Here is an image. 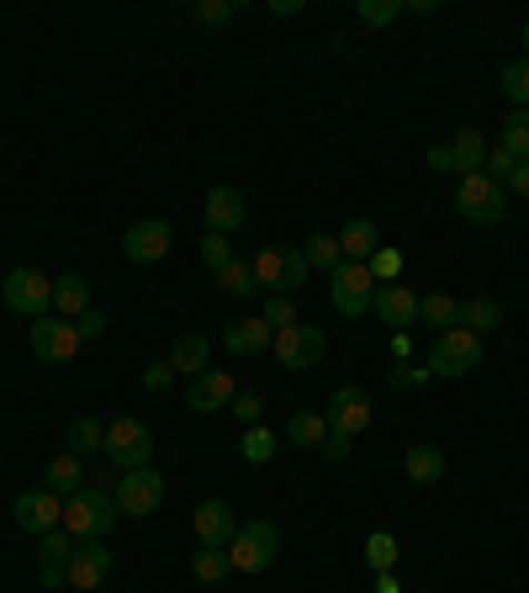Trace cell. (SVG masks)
<instances>
[{"instance_id":"44dd1931","label":"cell","mask_w":529,"mask_h":593,"mask_svg":"<svg viewBox=\"0 0 529 593\" xmlns=\"http://www.w3.org/2000/svg\"><path fill=\"white\" fill-rule=\"evenodd\" d=\"M170 366H176V376L186 382V376H201V372H212V339L201 329H191V334H180L176 345H170V355H164Z\"/></svg>"},{"instance_id":"7c38bea8","label":"cell","mask_w":529,"mask_h":593,"mask_svg":"<svg viewBox=\"0 0 529 593\" xmlns=\"http://www.w3.org/2000/svg\"><path fill=\"white\" fill-rule=\"evenodd\" d=\"M323 418H329L333 435H350V439H355V435H366V429H371V418H376L371 393H366V387H339V393L329 397Z\"/></svg>"},{"instance_id":"f546056e","label":"cell","mask_w":529,"mask_h":593,"mask_svg":"<svg viewBox=\"0 0 529 593\" xmlns=\"http://www.w3.org/2000/svg\"><path fill=\"white\" fill-rule=\"evenodd\" d=\"M276 451H281V439L270 435V429H264V424H249V429H243V439H239V456L249 466H270L276 462Z\"/></svg>"},{"instance_id":"52a82bcc","label":"cell","mask_w":529,"mask_h":593,"mask_svg":"<svg viewBox=\"0 0 529 593\" xmlns=\"http://www.w3.org/2000/svg\"><path fill=\"white\" fill-rule=\"evenodd\" d=\"M0 297H6V308L22 313V318H32V324L53 313V281H48L43 270H32V265L11 270V276H6V286H0Z\"/></svg>"},{"instance_id":"ab89813d","label":"cell","mask_w":529,"mask_h":593,"mask_svg":"<svg viewBox=\"0 0 529 593\" xmlns=\"http://www.w3.org/2000/svg\"><path fill=\"white\" fill-rule=\"evenodd\" d=\"M355 11H360L366 27H392L397 17H402V0H360Z\"/></svg>"},{"instance_id":"f907efd6","label":"cell","mask_w":529,"mask_h":593,"mask_svg":"<svg viewBox=\"0 0 529 593\" xmlns=\"http://www.w3.org/2000/svg\"><path fill=\"white\" fill-rule=\"evenodd\" d=\"M429 170H450V176H456V159H450V144H435V149H429Z\"/></svg>"},{"instance_id":"9c48e42d","label":"cell","mask_w":529,"mask_h":593,"mask_svg":"<svg viewBox=\"0 0 529 593\" xmlns=\"http://www.w3.org/2000/svg\"><path fill=\"white\" fill-rule=\"evenodd\" d=\"M270 350H276V360H281L287 372H312V366L329 355V334L312 329V324H291V329H281L270 339Z\"/></svg>"},{"instance_id":"d6986e66","label":"cell","mask_w":529,"mask_h":593,"mask_svg":"<svg viewBox=\"0 0 529 593\" xmlns=\"http://www.w3.org/2000/svg\"><path fill=\"white\" fill-rule=\"evenodd\" d=\"M191 530H197L201 546H218L228 551V541L239 535V520H233V508L222 504V498H201L197 514H191Z\"/></svg>"},{"instance_id":"c3c4849f","label":"cell","mask_w":529,"mask_h":593,"mask_svg":"<svg viewBox=\"0 0 529 593\" xmlns=\"http://www.w3.org/2000/svg\"><path fill=\"white\" fill-rule=\"evenodd\" d=\"M423 382H435L429 366H397L392 372V387H423Z\"/></svg>"},{"instance_id":"11a10c76","label":"cell","mask_w":529,"mask_h":593,"mask_svg":"<svg viewBox=\"0 0 529 593\" xmlns=\"http://www.w3.org/2000/svg\"><path fill=\"white\" fill-rule=\"evenodd\" d=\"M402 11H419V17H429V11H440V0H408Z\"/></svg>"},{"instance_id":"484cf974","label":"cell","mask_w":529,"mask_h":593,"mask_svg":"<svg viewBox=\"0 0 529 593\" xmlns=\"http://www.w3.org/2000/svg\"><path fill=\"white\" fill-rule=\"evenodd\" d=\"M450 159H456V176H482L487 165V138L477 128H461L450 138Z\"/></svg>"},{"instance_id":"603a6c76","label":"cell","mask_w":529,"mask_h":593,"mask_svg":"<svg viewBox=\"0 0 529 593\" xmlns=\"http://www.w3.org/2000/svg\"><path fill=\"white\" fill-rule=\"evenodd\" d=\"M456 324L471 329L477 339H487L492 329H503V303H498V297H466L461 313H456Z\"/></svg>"},{"instance_id":"9a60e30c","label":"cell","mask_w":529,"mask_h":593,"mask_svg":"<svg viewBox=\"0 0 529 593\" xmlns=\"http://www.w3.org/2000/svg\"><path fill=\"white\" fill-rule=\"evenodd\" d=\"M243 218H249V201H243L239 186H212L207 201H201V223H207V234H239Z\"/></svg>"},{"instance_id":"f6af8a7d","label":"cell","mask_w":529,"mask_h":593,"mask_svg":"<svg viewBox=\"0 0 529 593\" xmlns=\"http://www.w3.org/2000/svg\"><path fill=\"white\" fill-rule=\"evenodd\" d=\"M233 0H201L197 6V22H207V27H222V22H233Z\"/></svg>"},{"instance_id":"bcb514c9","label":"cell","mask_w":529,"mask_h":593,"mask_svg":"<svg viewBox=\"0 0 529 593\" xmlns=\"http://www.w3.org/2000/svg\"><path fill=\"white\" fill-rule=\"evenodd\" d=\"M176 382H180V376H176V366H170V360H154V366L143 372V387H149V393H170Z\"/></svg>"},{"instance_id":"7a4b0ae2","label":"cell","mask_w":529,"mask_h":593,"mask_svg":"<svg viewBox=\"0 0 529 593\" xmlns=\"http://www.w3.org/2000/svg\"><path fill=\"white\" fill-rule=\"evenodd\" d=\"M249 270H254L260 291L291 297V291H302V281H308V255H302V249H291V244H264V249H254Z\"/></svg>"},{"instance_id":"74e56055","label":"cell","mask_w":529,"mask_h":593,"mask_svg":"<svg viewBox=\"0 0 529 593\" xmlns=\"http://www.w3.org/2000/svg\"><path fill=\"white\" fill-rule=\"evenodd\" d=\"M366 270H371V281L376 286H397V276H402V249H376L371 260H366Z\"/></svg>"},{"instance_id":"d6a6232c","label":"cell","mask_w":529,"mask_h":593,"mask_svg":"<svg viewBox=\"0 0 529 593\" xmlns=\"http://www.w3.org/2000/svg\"><path fill=\"white\" fill-rule=\"evenodd\" d=\"M69 451H74V456L107 451V418H74V424H69Z\"/></svg>"},{"instance_id":"8d00e7d4","label":"cell","mask_w":529,"mask_h":593,"mask_svg":"<svg viewBox=\"0 0 529 593\" xmlns=\"http://www.w3.org/2000/svg\"><path fill=\"white\" fill-rule=\"evenodd\" d=\"M366 562H371V572H392L397 567V535H392V530L366 535Z\"/></svg>"},{"instance_id":"f1b7e54d","label":"cell","mask_w":529,"mask_h":593,"mask_svg":"<svg viewBox=\"0 0 529 593\" xmlns=\"http://www.w3.org/2000/svg\"><path fill=\"white\" fill-rule=\"evenodd\" d=\"M456 313H461V303L450 297V291H423L419 297V318L429 324V329H456Z\"/></svg>"},{"instance_id":"836d02e7","label":"cell","mask_w":529,"mask_h":593,"mask_svg":"<svg viewBox=\"0 0 529 593\" xmlns=\"http://www.w3.org/2000/svg\"><path fill=\"white\" fill-rule=\"evenodd\" d=\"M503 155H513L519 165H529V111L525 107H513L508 111V122H503V144H498Z\"/></svg>"},{"instance_id":"3957f363","label":"cell","mask_w":529,"mask_h":593,"mask_svg":"<svg viewBox=\"0 0 529 593\" xmlns=\"http://www.w3.org/2000/svg\"><path fill=\"white\" fill-rule=\"evenodd\" d=\"M456 213L477 228H498L508 218V191L487 176H461L456 180Z\"/></svg>"},{"instance_id":"ac0fdd59","label":"cell","mask_w":529,"mask_h":593,"mask_svg":"<svg viewBox=\"0 0 529 593\" xmlns=\"http://www.w3.org/2000/svg\"><path fill=\"white\" fill-rule=\"evenodd\" d=\"M233 397H239V382H233L228 372H218V366L186 382V403H191V414H218V408H228Z\"/></svg>"},{"instance_id":"4fadbf2b","label":"cell","mask_w":529,"mask_h":593,"mask_svg":"<svg viewBox=\"0 0 529 593\" xmlns=\"http://www.w3.org/2000/svg\"><path fill=\"white\" fill-rule=\"evenodd\" d=\"M170 244H176L170 218H138L128 234H122V249H128L132 265H159L164 255H170Z\"/></svg>"},{"instance_id":"8992f818","label":"cell","mask_w":529,"mask_h":593,"mask_svg":"<svg viewBox=\"0 0 529 593\" xmlns=\"http://www.w3.org/2000/svg\"><path fill=\"white\" fill-rule=\"evenodd\" d=\"M107 456L117 472H138L154 462V435L143 418H111L107 424Z\"/></svg>"},{"instance_id":"2e32d148","label":"cell","mask_w":529,"mask_h":593,"mask_svg":"<svg viewBox=\"0 0 529 593\" xmlns=\"http://www.w3.org/2000/svg\"><path fill=\"white\" fill-rule=\"evenodd\" d=\"M74 546H80V541H74L64 525L38 535V583H43V589H64L69 583V556H74Z\"/></svg>"},{"instance_id":"b9f144b4","label":"cell","mask_w":529,"mask_h":593,"mask_svg":"<svg viewBox=\"0 0 529 593\" xmlns=\"http://www.w3.org/2000/svg\"><path fill=\"white\" fill-rule=\"evenodd\" d=\"M260 318H264V324H270L276 334H281V329H291V324H297V303H291V297H270Z\"/></svg>"},{"instance_id":"681fc988","label":"cell","mask_w":529,"mask_h":593,"mask_svg":"<svg viewBox=\"0 0 529 593\" xmlns=\"http://www.w3.org/2000/svg\"><path fill=\"white\" fill-rule=\"evenodd\" d=\"M318 451H323V462H345V456H350V435H333L329 429V439H323Z\"/></svg>"},{"instance_id":"5bb4252c","label":"cell","mask_w":529,"mask_h":593,"mask_svg":"<svg viewBox=\"0 0 529 593\" xmlns=\"http://www.w3.org/2000/svg\"><path fill=\"white\" fill-rule=\"evenodd\" d=\"M11 520H17L27 535H48V530L64 525V498L48 493V487H32V493H22V498L11 504Z\"/></svg>"},{"instance_id":"5b68a950","label":"cell","mask_w":529,"mask_h":593,"mask_svg":"<svg viewBox=\"0 0 529 593\" xmlns=\"http://www.w3.org/2000/svg\"><path fill=\"white\" fill-rule=\"evenodd\" d=\"M276 556H281V535H276L270 520H249V525H239V535L228 541L233 572H264Z\"/></svg>"},{"instance_id":"816d5d0a","label":"cell","mask_w":529,"mask_h":593,"mask_svg":"<svg viewBox=\"0 0 529 593\" xmlns=\"http://www.w3.org/2000/svg\"><path fill=\"white\" fill-rule=\"evenodd\" d=\"M503 191H519V197H529V165H519L513 176H508V186Z\"/></svg>"},{"instance_id":"277c9868","label":"cell","mask_w":529,"mask_h":593,"mask_svg":"<svg viewBox=\"0 0 529 593\" xmlns=\"http://www.w3.org/2000/svg\"><path fill=\"white\" fill-rule=\"evenodd\" d=\"M429 376H445V382H456V376H471L477 366H482V339L471 329H445L440 339H435V350H429Z\"/></svg>"},{"instance_id":"7bdbcfd3","label":"cell","mask_w":529,"mask_h":593,"mask_svg":"<svg viewBox=\"0 0 529 593\" xmlns=\"http://www.w3.org/2000/svg\"><path fill=\"white\" fill-rule=\"evenodd\" d=\"M228 408H233V418H239L243 429H249V424H260V418H264V397L260 393H239L233 403H228Z\"/></svg>"},{"instance_id":"f35d334b","label":"cell","mask_w":529,"mask_h":593,"mask_svg":"<svg viewBox=\"0 0 529 593\" xmlns=\"http://www.w3.org/2000/svg\"><path fill=\"white\" fill-rule=\"evenodd\" d=\"M503 90L513 107L529 111V59H513V65H503Z\"/></svg>"},{"instance_id":"7dc6e473","label":"cell","mask_w":529,"mask_h":593,"mask_svg":"<svg viewBox=\"0 0 529 593\" xmlns=\"http://www.w3.org/2000/svg\"><path fill=\"white\" fill-rule=\"evenodd\" d=\"M74 329H80V339H101V334H107V313H101V308L80 313V318H74Z\"/></svg>"},{"instance_id":"30bf717a","label":"cell","mask_w":529,"mask_h":593,"mask_svg":"<svg viewBox=\"0 0 529 593\" xmlns=\"http://www.w3.org/2000/svg\"><path fill=\"white\" fill-rule=\"evenodd\" d=\"M27 339H32V355H38V360H48V366H64V360H74V355H80V345H86V339H80V329H74V318H59V313L38 318Z\"/></svg>"},{"instance_id":"cb8c5ba5","label":"cell","mask_w":529,"mask_h":593,"mask_svg":"<svg viewBox=\"0 0 529 593\" xmlns=\"http://www.w3.org/2000/svg\"><path fill=\"white\" fill-rule=\"evenodd\" d=\"M381 249V234H376V223L371 218H350L345 223V234H339V255L355 265H366Z\"/></svg>"},{"instance_id":"60d3db41","label":"cell","mask_w":529,"mask_h":593,"mask_svg":"<svg viewBox=\"0 0 529 593\" xmlns=\"http://www.w3.org/2000/svg\"><path fill=\"white\" fill-rule=\"evenodd\" d=\"M197 255H201V265H207L212 276H218L222 265L233 260V249H228V239H222V234H207V239H201V249H197Z\"/></svg>"},{"instance_id":"e575fe53","label":"cell","mask_w":529,"mask_h":593,"mask_svg":"<svg viewBox=\"0 0 529 593\" xmlns=\"http://www.w3.org/2000/svg\"><path fill=\"white\" fill-rule=\"evenodd\" d=\"M233 572V562H228V551H218V546H201L197 556H191V577L197 583H222Z\"/></svg>"},{"instance_id":"d590c367","label":"cell","mask_w":529,"mask_h":593,"mask_svg":"<svg viewBox=\"0 0 529 593\" xmlns=\"http://www.w3.org/2000/svg\"><path fill=\"white\" fill-rule=\"evenodd\" d=\"M302 255H308V270H333V265L345 260V255H339V234H312V239L302 244Z\"/></svg>"},{"instance_id":"6da1fadb","label":"cell","mask_w":529,"mask_h":593,"mask_svg":"<svg viewBox=\"0 0 529 593\" xmlns=\"http://www.w3.org/2000/svg\"><path fill=\"white\" fill-rule=\"evenodd\" d=\"M117 520H122V508H117V483L107 472H96V483H86L74 498H64V530L74 541H107Z\"/></svg>"},{"instance_id":"ee69618b","label":"cell","mask_w":529,"mask_h":593,"mask_svg":"<svg viewBox=\"0 0 529 593\" xmlns=\"http://www.w3.org/2000/svg\"><path fill=\"white\" fill-rule=\"evenodd\" d=\"M519 170V159L503 155V149H487V165H482V176L487 180H498V186H508V176Z\"/></svg>"},{"instance_id":"f5cc1de1","label":"cell","mask_w":529,"mask_h":593,"mask_svg":"<svg viewBox=\"0 0 529 593\" xmlns=\"http://www.w3.org/2000/svg\"><path fill=\"white\" fill-rule=\"evenodd\" d=\"M302 11V0H270V17H297Z\"/></svg>"},{"instance_id":"8fae6325","label":"cell","mask_w":529,"mask_h":593,"mask_svg":"<svg viewBox=\"0 0 529 593\" xmlns=\"http://www.w3.org/2000/svg\"><path fill=\"white\" fill-rule=\"evenodd\" d=\"M117 508L132 514V520H149L164 508V477L154 466H138V472H122L117 477Z\"/></svg>"},{"instance_id":"db71d44e","label":"cell","mask_w":529,"mask_h":593,"mask_svg":"<svg viewBox=\"0 0 529 593\" xmlns=\"http://www.w3.org/2000/svg\"><path fill=\"white\" fill-rule=\"evenodd\" d=\"M376 593H402V589H397L392 572H376Z\"/></svg>"},{"instance_id":"7402d4cb","label":"cell","mask_w":529,"mask_h":593,"mask_svg":"<svg viewBox=\"0 0 529 593\" xmlns=\"http://www.w3.org/2000/svg\"><path fill=\"white\" fill-rule=\"evenodd\" d=\"M270 339H276V329L264 324V318H233L228 329H222V350L228 355H264L270 350Z\"/></svg>"},{"instance_id":"4dcf8cb0","label":"cell","mask_w":529,"mask_h":593,"mask_svg":"<svg viewBox=\"0 0 529 593\" xmlns=\"http://www.w3.org/2000/svg\"><path fill=\"white\" fill-rule=\"evenodd\" d=\"M218 291L222 297H260V281H254V270H249V260H228L218 270Z\"/></svg>"},{"instance_id":"ffe728a7","label":"cell","mask_w":529,"mask_h":593,"mask_svg":"<svg viewBox=\"0 0 529 593\" xmlns=\"http://www.w3.org/2000/svg\"><path fill=\"white\" fill-rule=\"evenodd\" d=\"M107 577H111V551L101 541H80L74 556H69V589L90 593V589H101Z\"/></svg>"},{"instance_id":"d4e9b609","label":"cell","mask_w":529,"mask_h":593,"mask_svg":"<svg viewBox=\"0 0 529 593\" xmlns=\"http://www.w3.org/2000/svg\"><path fill=\"white\" fill-rule=\"evenodd\" d=\"M43 487H48V493H59V498H74V493L86 487V466H80V456H74V451L53 456L48 472H43Z\"/></svg>"},{"instance_id":"9f6ffc18","label":"cell","mask_w":529,"mask_h":593,"mask_svg":"<svg viewBox=\"0 0 529 593\" xmlns=\"http://www.w3.org/2000/svg\"><path fill=\"white\" fill-rule=\"evenodd\" d=\"M525 59H529V22H525Z\"/></svg>"},{"instance_id":"ba28073f","label":"cell","mask_w":529,"mask_h":593,"mask_svg":"<svg viewBox=\"0 0 529 593\" xmlns=\"http://www.w3.org/2000/svg\"><path fill=\"white\" fill-rule=\"evenodd\" d=\"M371 297H376V281H371V270H366V265L339 260L329 270V303H333V313L360 318V313H371Z\"/></svg>"},{"instance_id":"e0dca14e","label":"cell","mask_w":529,"mask_h":593,"mask_svg":"<svg viewBox=\"0 0 529 593\" xmlns=\"http://www.w3.org/2000/svg\"><path fill=\"white\" fill-rule=\"evenodd\" d=\"M371 313L387 324L392 334H408L413 324H419V291H408V286L397 281V286H376V297H371Z\"/></svg>"},{"instance_id":"83f0119b","label":"cell","mask_w":529,"mask_h":593,"mask_svg":"<svg viewBox=\"0 0 529 593\" xmlns=\"http://www.w3.org/2000/svg\"><path fill=\"white\" fill-rule=\"evenodd\" d=\"M402 472H408V483H419V487L440 483V477H445V456H440V445H413V451L402 456Z\"/></svg>"},{"instance_id":"4316f807","label":"cell","mask_w":529,"mask_h":593,"mask_svg":"<svg viewBox=\"0 0 529 593\" xmlns=\"http://www.w3.org/2000/svg\"><path fill=\"white\" fill-rule=\"evenodd\" d=\"M96 303H90V281L86 276H59L53 281V313L59 318H80V313H90Z\"/></svg>"},{"instance_id":"1f68e13d","label":"cell","mask_w":529,"mask_h":593,"mask_svg":"<svg viewBox=\"0 0 529 593\" xmlns=\"http://www.w3.org/2000/svg\"><path fill=\"white\" fill-rule=\"evenodd\" d=\"M287 439L297 445V451H318V445L329 439V418L323 414H291Z\"/></svg>"}]
</instances>
